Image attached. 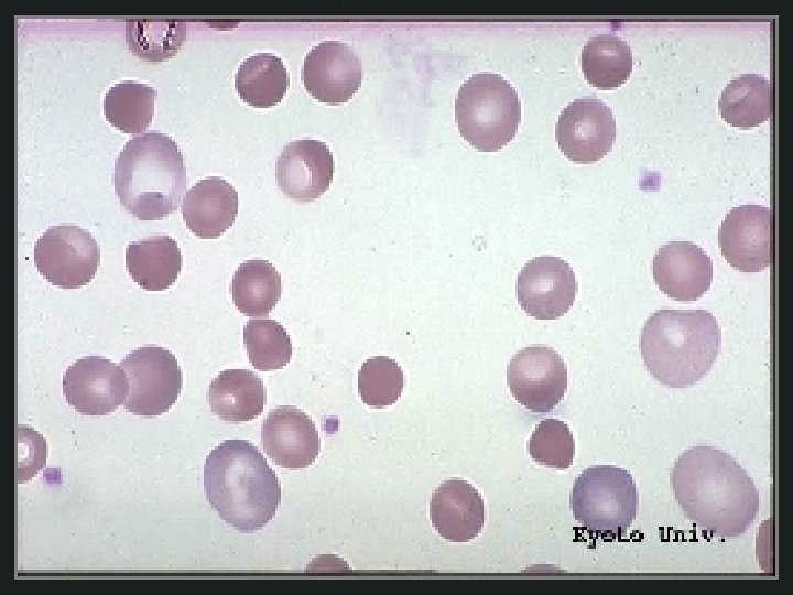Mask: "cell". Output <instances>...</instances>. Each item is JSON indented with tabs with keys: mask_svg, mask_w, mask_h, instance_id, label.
I'll return each mask as SVG.
<instances>
[{
	"mask_svg": "<svg viewBox=\"0 0 793 595\" xmlns=\"http://www.w3.org/2000/svg\"><path fill=\"white\" fill-rule=\"evenodd\" d=\"M529 454L545 467L569 468L575 456V440L568 425L554 418L542 420L529 440Z\"/></svg>",
	"mask_w": 793,
	"mask_h": 595,
	"instance_id": "obj_30",
	"label": "cell"
},
{
	"mask_svg": "<svg viewBox=\"0 0 793 595\" xmlns=\"http://www.w3.org/2000/svg\"><path fill=\"white\" fill-rule=\"evenodd\" d=\"M231 295L236 309L243 315H268L282 295L281 274L268 260H247L233 273Z\"/></svg>",
	"mask_w": 793,
	"mask_h": 595,
	"instance_id": "obj_25",
	"label": "cell"
},
{
	"mask_svg": "<svg viewBox=\"0 0 793 595\" xmlns=\"http://www.w3.org/2000/svg\"><path fill=\"white\" fill-rule=\"evenodd\" d=\"M243 343L250 364L260 371L281 369L291 360V337L275 320L248 321L243 327Z\"/></svg>",
	"mask_w": 793,
	"mask_h": 595,
	"instance_id": "obj_28",
	"label": "cell"
},
{
	"mask_svg": "<svg viewBox=\"0 0 793 595\" xmlns=\"http://www.w3.org/2000/svg\"><path fill=\"white\" fill-rule=\"evenodd\" d=\"M363 65L345 42L322 41L305 55L302 82L312 97L328 105L347 102L359 89Z\"/></svg>",
	"mask_w": 793,
	"mask_h": 595,
	"instance_id": "obj_13",
	"label": "cell"
},
{
	"mask_svg": "<svg viewBox=\"0 0 793 595\" xmlns=\"http://www.w3.org/2000/svg\"><path fill=\"white\" fill-rule=\"evenodd\" d=\"M653 280L674 301L693 302L705 295L713 282L710 257L692 241H670L653 257Z\"/></svg>",
	"mask_w": 793,
	"mask_h": 595,
	"instance_id": "obj_17",
	"label": "cell"
},
{
	"mask_svg": "<svg viewBox=\"0 0 793 595\" xmlns=\"http://www.w3.org/2000/svg\"><path fill=\"white\" fill-rule=\"evenodd\" d=\"M289 85L285 64L270 52L248 56L235 74V89L239 97L256 108H269L281 102Z\"/></svg>",
	"mask_w": 793,
	"mask_h": 595,
	"instance_id": "obj_22",
	"label": "cell"
},
{
	"mask_svg": "<svg viewBox=\"0 0 793 595\" xmlns=\"http://www.w3.org/2000/svg\"><path fill=\"white\" fill-rule=\"evenodd\" d=\"M672 485L685 517L723 539L745 533L759 511V494L747 472L729 454L694 446L675 462Z\"/></svg>",
	"mask_w": 793,
	"mask_h": 595,
	"instance_id": "obj_1",
	"label": "cell"
},
{
	"mask_svg": "<svg viewBox=\"0 0 793 595\" xmlns=\"http://www.w3.org/2000/svg\"><path fill=\"white\" fill-rule=\"evenodd\" d=\"M185 39L186 24L183 21H126L127 45L143 61L156 63L173 57Z\"/></svg>",
	"mask_w": 793,
	"mask_h": 595,
	"instance_id": "obj_27",
	"label": "cell"
},
{
	"mask_svg": "<svg viewBox=\"0 0 793 595\" xmlns=\"http://www.w3.org/2000/svg\"><path fill=\"white\" fill-rule=\"evenodd\" d=\"M721 346L716 317L706 310H658L644 323L640 351L661 385L687 388L711 369Z\"/></svg>",
	"mask_w": 793,
	"mask_h": 595,
	"instance_id": "obj_3",
	"label": "cell"
},
{
	"mask_svg": "<svg viewBox=\"0 0 793 595\" xmlns=\"http://www.w3.org/2000/svg\"><path fill=\"white\" fill-rule=\"evenodd\" d=\"M126 267L131 279L145 291H164L177 280L182 253L177 242L165 234L131 241L126 249Z\"/></svg>",
	"mask_w": 793,
	"mask_h": 595,
	"instance_id": "obj_21",
	"label": "cell"
},
{
	"mask_svg": "<svg viewBox=\"0 0 793 595\" xmlns=\"http://www.w3.org/2000/svg\"><path fill=\"white\" fill-rule=\"evenodd\" d=\"M404 386V375L388 356L367 359L358 371V393L365 404L381 409L394 404Z\"/></svg>",
	"mask_w": 793,
	"mask_h": 595,
	"instance_id": "obj_29",
	"label": "cell"
},
{
	"mask_svg": "<svg viewBox=\"0 0 793 595\" xmlns=\"http://www.w3.org/2000/svg\"><path fill=\"white\" fill-rule=\"evenodd\" d=\"M721 118L738 128L757 127L772 115V86L761 74H741L731 79L718 100Z\"/></svg>",
	"mask_w": 793,
	"mask_h": 595,
	"instance_id": "obj_23",
	"label": "cell"
},
{
	"mask_svg": "<svg viewBox=\"0 0 793 595\" xmlns=\"http://www.w3.org/2000/svg\"><path fill=\"white\" fill-rule=\"evenodd\" d=\"M430 518L437 533L450 542L476 539L485 522V506L479 491L468 482H443L430 501Z\"/></svg>",
	"mask_w": 793,
	"mask_h": 595,
	"instance_id": "obj_18",
	"label": "cell"
},
{
	"mask_svg": "<svg viewBox=\"0 0 793 595\" xmlns=\"http://www.w3.org/2000/svg\"><path fill=\"white\" fill-rule=\"evenodd\" d=\"M67 403L83 415H108L124 403L128 380L121 366L102 356H84L63 376Z\"/></svg>",
	"mask_w": 793,
	"mask_h": 595,
	"instance_id": "obj_12",
	"label": "cell"
},
{
	"mask_svg": "<svg viewBox=\"0 0 793 595\" xmlns=\"http://www.w3.org/2000/svg\"><path fill=\"white\" fill-rule=\"evenodd\" d=\"M113 187L120 204L140 220H160L174 213L186 187V169L176 142L162 132H146L126 142L115 162Z\"/></svg>",
	"mask_w": 793,
	"mask_h": 595,
	"instance_id": "obj_4",
	"label": "cell"
},
{
	"mask_svg": "<svg viewBox=\"0 0 793 595\" xmlns=\"http://www.w3.org/2000/svg\"><path fill=\"white\" fill-rule=\"evenodd\" d=\"M47 445L44 436L29 425L15 428V482L31 480L45 467Z\"/></svg>",
	"mask_w": 793,
	"mask_h": 595,
	"instance_id": "obj_31",
	"label": "cell"
},
{
	"mask_svg": "<svg viewBox=\"0 0 793 595\" xmlns=\"http://www.w3.org/2000/svg\"><path fill=\"white\" fill-rule=\"evenodd\" d=\"M334 160L329 147L317 139L286 143L275 162V180L282 193L294 201L311 202L329 187Z\"/></svg>",
	"mask_w": 793,
	"mask_h": 595,
	"instance_id": "obj_15",
	"label": "cell"
},
{
	"mask_svg": "<svg viewBox=\"0 0 793 595\" xmlns=\"http://www.w3.org/2000/svg\"><path fill=\"white\" fill-rule=\"evenodd\" d=\"M577 281L567 261L541 256L528 261L517 281L521 309L535 320H556L575 302Z\"/></svg>",
	"mask_w": 793,
	"mask_h": 595,
	"instance_id": "obj_11",
	"label": "cell"
},
{
	"mask_svg": "<svg viewBox=\"0 0 793 595\" xmlns=\"http://www.w3.org/2000/svg\"><path fill=\"white\" fill-rule=\"evenodd\" d=\"M128 380L124 408L134 415L157 416L176 402L183 386L181 367L173 353L150 345L135 348L121 361Z\"/></svg>",
	"mask_w": 793,
	"mask_h": 595,
	"instance_id": "obj_7",
	"label": "cell"
},
{
	"mask_svg": "<svg viewBox=\"0 0 793 595\" xmlns=\"http://www.w3.org/2000/svg\"><path fill=\"white\" fill-rule=\"evenodd\" d=\"M507 381L511 394L525 409L550 412L567 391V366L552 347H524L511 358Z\"/></svg>",
	"mask_w": 793,
	"mask_h": 595,
	"instance_id": "obj_9",
	"label": "cell"
},
{
	"mask_svg": "<svg viewBox=\"0 0 793 595\" xmlns=\"http://www.w3.org/2000/svg\"><path fill=\"white\" fill-rule=\"evenodd\" d=\"M575 519L589 533L621 538L636 518L639 496L631 474L612 465H596L576 479L569 496Z\"/></svg>",
	"mask_w": 793,
	"mask_h": 595,
	"instance_id": "obj_6",
	"label": "cell"
},
{
	"mask_svg": "<svg viewBox=\"0 0 793 595\" xmlns=\"http://www.w3.org/2000/svg\"><path fill=\"white\" fill-rule=\"evenodd\" d=\"M520 118L518 93L502 75L477 73L460 85L455 120L461 137L477 150L493 152L509 143Z\"/></svg>",
	"mask_w": 793,
	"mask_h": 595,
	"instance_id": "obj_5",
	"label": "cell"
},
{
	"mask_svg": "<svg viewBox=\"0 0 793 595\" xmlns=\"http://www.w3.org/2000/svg\"><path fill=\"white\" fill-rule=\"evenodd\" d=\"M616 131L611 108L595 96L569 102L555 126L561 151L578 163L596 162L607 155L615 143Z\"/></svg>",
	"mask_w": 793,
	"mask_h": 595,
	"instance_id": "obj_10",
	"label": "cell"
},
{
	"mask_svg": "<svg viewBox=\"0 0 793 595\" xmlns=\"http://www.w3.org/2000/svg\"><path fill=\"white\" fill-rule=\"evenodd\" d=\"M209 505L235 530L263 529L281 502V486L262 453L249 441L229 439L213 448L204 466Z\"/></svg>",
	"mask_w": 793,
	"mask_h": 595,
	"instance_id": "obj_2",
	"label": "cell"
},
{
	"mask_svg": "<svg viewBox=\"0 0 793 595\" xmlns=\"http://www.w3.org/2000/svg\"><path fill=\"white\" fill-rule=\"evenodd\" d=\"M261 444L278 466L287 469L309 467L321 450L314 421L293 405L270 410L262 423Z\"/></svg>",
	"mask_w": 793,
	"mask_h": 595,
	"instance_id": "obj_16",
	"label": "cell"
},
{
	"mask_svg": "<svg viewBox=\"0 0 793 595\" xmlns=\"http://www.w3.org/2000/svg\"><path fill=\"white\" fill-rule=\"evenodd\" d=\"M238 192L220 176L197 181L185 194L182 215L186 227L200 239H216L235 223Z\"/></svg>",
	"mask_w": 793,
	"mask_h": 595,
	"instance_id": "obj_19",
	"label": "cell"
},
{
	"mask_svg": "<svg viewBox=\"0 0 793 595\" xmlns=\"http://www.w3.org/2000/svg\"><path fill=\"white\" fill-rule=\"evenodd\" d=\"M726 261L742 272H759L772 262V212L762 205L734 207L718 230Z\"/></svg>",
	"mask_w": 793,
	"mask_h": 595,
	"instance_id": "obj_14",
	"label": "cell"
},
{
	"mask_svg": "<svg viewBox=\"0 0 793 595\" xmlns=\"http://www.w3.org/2000/svg\"><path fill=\"white\" fill-rule=\"evenodd\" d=\"M265 401L262 379L248 369L222 370L208 388L211 412L227 423L238 424L258 418Z\"/></svg>",
	"mask_w": 793,
	"mask_h": 595,
	"instance_id": "obj_20",
	"label": "cell"
},
{
	"mask_svg": "<svg viewBox=\"0 0 793 595\" xmlns=\"http://www.w3.org/2000/svg\"><path fill=\"white\" fill-rule=\"evenodd\" d=\"M585 79L600 89L624 84L632 72L633 58L629 44L613 33H599L584 45L580 56Z\"/></svg>",
	"mask_w": 793,
	"mask_h": 595,
	"instance_id": "obj_24",
	"label": "cell"
},
{
	"mask_svg": "<svg viewBox=\"0 0 793 595\" xmlns=\"http://www.w3.org/2000/svg\"><path fill=\"white\" fill-rule=\"evenodd\" d=\"M156 96V90L148 84L135 80L117 83L104 97L105 117L123 133H141L152 121Z\"/></svg>",
	"mask_w": 793,
	"mask_h": 595,
	"instance_id": "obj_26",
	"label": "cell"
},
{
	"mask_svg": "<svg viewBox=\"0 0 793 595\" xmlns=\"http://www.w3.org/2000/svg\"><path fill=\"white\" fill-rule=\"evenodd\" d=\"M34 262L51 284L79 289L95 278L100 264V248L88 230L62 224L50 227L37 239Z\"/></svg>",
	"mask_w": 793,
	"mask_h": 595,
	"instance_id": "obj_8",
	"label": "cell"
}]
</instances>
